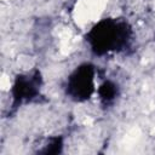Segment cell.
Instances as JSON below:
<instances>
[{
  "label": "cell",
  "instance_id": "cell-5",
  "mask_svg": "<svg viewBox=\"0 0 155 155\" xmlns=\"http://www.w3.org/2000/svg\"><path fill=\"white\" fill-rule=\"evenodd\" d=\"M63 147H64L63 136H51L46 139L44 145L36 153L45 154V155H56V154H61L63 151Z\"/></svg>",
  "mask_w": 155,
  "mask_h": 155
},
{
  "label": "cell",
  "instance_id": "cell-4",
  "mask_svg": "<svg viewBox=\"0 0 155 155\" xmlns=\"http://www.w3.org/2000/svg\"><path fill=\"white\" fill-rule=\"evenodd\" d=\"M96 94L98 97L101 107L103 109H109L114 107L117 99L120 98L121 88L116 81L111 79H105L98 85Z\"/></svg>",
  "mask_w": 155,
  "mask_h": 155
},
{
  "label": "cell",
  "instance_id": "cell-3",
  "mask_svg": "<svg viewBox=\"0 0 155 155\" xmlns=\"http://www.w3.org/2000/svg\"><path fill=\"white\" fill-rule=\"evenodd\" d=\"M42 86L44 78L39 68L16 74L8 90L11 97V110L16 111L18 108L36 102L39 98H41Z\"/></svg>",
  "mask_w": 155,
  "mask_h": 155
},
{
  "label": "cell",
  "instance_id": "cell-2",
  "mask_svg": "<svg viewBox=\"0 0 155 155\" xmlns=\"http://www.w3.org/2000/svg\"><path fill=\"white\" fill-rule=\"evenodd\" d=\"M98 68L91 62L78 64L67 76L63 91L68 99L75 103H85L96 94V78Z\"/></svg>",
  "mask_w": 155,
  "mask_h": 155
},
{
  "label": "cell",
  "instance_id": "cell-6",
  "mask_svg": "<svg viewBox=\"0 0 155 155\" xmlns=\"http://www.w3.org/2000/svg\"><path fill=\"white\" fill-rule=\"evenodd\" d=\"M154 40H155V29H154Z\"/></svg>",
  "mask_w": 155,
  "mask_h": 155
},
{
  "label": "cell",
  "instance_id": "cell-1",
  "mask_svg": "<svg viewBox=\"0 0 155 155\" xmlns=\"http://www.w3.org/2000/svg\"><path fill=\"white\" fill-rule=\"evenodd\" d=\"M133 39V27L122 17H104L84 35L90 52L96 57L122 53L131 47Z\"/></svg>",
  "mask_w": 155,
  "mask_h": 155
}]
</instances>
